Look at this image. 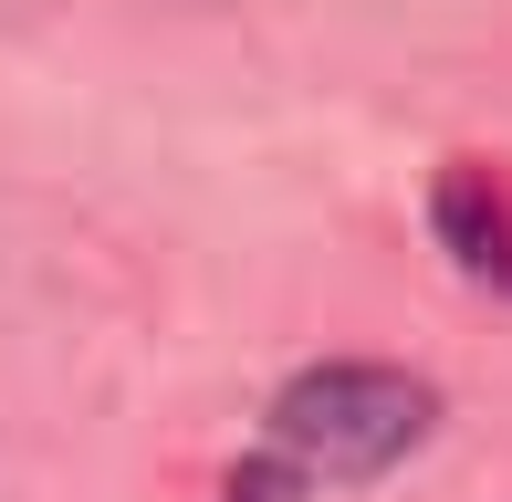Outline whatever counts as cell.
<instances>
[{"label": "cell", "mask_w": 512, "mask_h": 502, "mask_svg": "<svg viewBox=\"0 0 512 502\" xmlns=\"http://www.w3.org/2000/svg\"><path fill=\"white\" fill-rule=\"evenodd\" d=\"M429 419H439V398L408 367L335 356V367H304L272 398V450L293 471H314V482H377L429 440Z\"/></svg>", "instance_id": "cell-1"}, {"label": "cell", "mask_w": 512, "mask_h": 502, "mask_svg": "<svg viewBox=\"0 0 512 502\" xmlns=\"http://www.w3.org/2000/svg\"><path fill=\"white\" fill-rule=\"evenodd\" d=\"M429 220H439V241H450L460 262L481 272V283L512 293V178H492L481 157H460V168H439Z\"/></svg>", "instance_id": "cell-2"}, {"label": "cell", "mask_w": 512, "mask_h": 502, "mask_svg": "<svg viewBox=\"0 0 512 502\" xmlns=\"http://www.w3.org/2000/svg\"><path fill=\"white\" fill-rule=\"evenodd\" d=\"M230 502H293V461H251L241 482H230Z\"/></svg>", "instance_id": "cell-3"}]
</instances>
